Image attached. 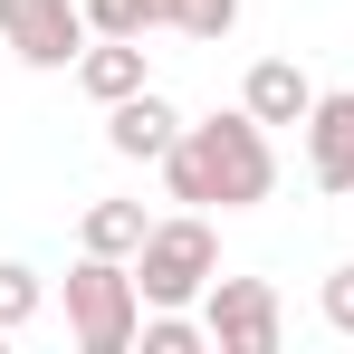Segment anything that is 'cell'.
<instances>
[{
  "label": "cell",
  "mask_w": 354,
  "mask_h": 354,
  "mask_svg": "<svg viewBox=\"0 0 354 354\" xmlns=\"http://www.w3.org/2000/svg\"><path fill=\"white\" fill-rule=\"evenodd\" d=\"M67 335H77V354H124L134 335H144V288H134V259L77 249V268H67Z\"/></svg>",
  "instance_id": "2"
},
{
  "label": "cell",
  "mask_w": 354,
  "mask_h": 354,
  "mask_svg": "<svg viewBox=\"0 0 354 354\" xmlns=\"http://www.w3.org/2000/svg\"><path fill=\"white\" fill-rule=\"evenodd\" d=\"M134 345H144V354H201V345H211V326H201L192 306H153Z\"/></svg>",
  "instance_id": "12"
},
{
  "label": "cell",
  "mask_w": 354,
  "mask_h": 354,
  "mask_svg": "<svg viewBox=\"0 0 354 354\" xmlns=\"http://www.w3.org/2000/svg\"><path fill=\"white\" fill-rule=\"evenodd\" d=\"M182 106L173 96H153V86H144V96H124V106H106V144H115L124 163H163V153H173L182 144Z\"/></svg>",
  "instance_id": "7"
},
{
  "label": "cell",
  "mask_w": 354,
  "mask_h": 354,
  "mask_svg": "<svg viewBox=\"0 0 354 354\" xmlns=\"http://www.w3.org/2000/svg\"><path fill=\"white\" fill-rule=\"evenodd\" d=\"M86 29L96 39H144V29H163V0H86Z\"/></svg>",
  "instance_id": "13"
},
{
  "label": "cell",
  "mask_w": 354,
  "mask_h": 354,
  "mask_svg": "<svg viewBox=\"0 0 354 354\" xmlns=\"http://www.w3.org/2000/svg\"><path fill=\"white\" fill-rule=\"evenodd\" d=\"M201 326H211L221 354H278L288 345V306H278L268 278H211L201 288Z\"/></svg>",
  "instance_id": "4"
},
{
  "label": "cell",
  "mask_w": 354,
  "mask_h": 354,
  "mask_svg": "<svg viewBox=\"0 0 354 354\" xmlns=\"http://www.w3.org/2000/svg\"><path fill=\"white\" fill-rule=\"evenodd\" d=\"M144 230H153L144 201H86V211H77V249H106V259H134Z\"/></svg>",
  "instance_id": "10"
},
{
  "label": "cell",
  "mask_w": 354,
  "mask_h": 354,
  "mask_svg": "<svg viewBox=\"0 0 354 354\" xmlns=\"http://www.w3.org/2000/svg\"><path fill=\"white\" fill-rule=\"evenodd\" d=\"M77 86H86L96 106H124V96H144V86H153V67H144V39H96V48L77 58Z\"/></svg>",
  "instance_id": "9"
},
{
  "label": "cell",
  "mask_w": 354,
  "mask_h": 354,
  "mask_svg": "<svg viewBox=\"0 0 354 354\" xmlns=\"http://www.w3.org/2000/svg\"><path fill=\"white\" fill-rule=\"evenodd\" d=\"M86 39H96L86 29V0H0V48L19 67H48L58 77V67L86 58Z\"/></svg>",
  "instance_id": "5"
},
{
  "label": "cell",
  "mask_w": 354,
  "mask_h": 354,
  "mask_svg": "<svg viewBox=\"0 0 354 354\" xmlns=\"http://www.w3.org/2000/svg\"><path fill=\"white\" fill-rule=\"evenodd\" d=\"M163 192H173L182 211H259V201L278 192V144H268V124L249 115V106L182 124V144L163 153Z\"/></svg>",
  "instance_id": "1"
},
{
  "label": "cell",
  "mask_w": 354,
  "mask_h": 354,
  "mask_svg": "<svg viewBox=\"0 0 354 354\" xmlns=\"http://www.w3.org/2000/svg\"><path fill=\"white\" fill-rule=\"evenodd\" d=\"M39 306H48V278H39L29 259H0V335L39 326Z\"/></svg>",
  "instance_id": "11"
},
{
  "label": "cell",
  "mask_w": 354,
  "mask_h": 354,
  "mask_svg": "<svg viewBox=\"0 0 354 354\" xmlns=\"http://www.w3.org/2000/svg\"><path fill=\"white\" fill-rule=\"evenodd\" d=\"M211 278H221V230H211L201 211H173V221L144 230V249H134V288H144V306H201Z\"/></svg>",
  "instance_id": "3"
},
{
  "label": "cell",
  "mask_w": 354,
  "mask_h": 354,
  "mask_svg": "<svg viewBox=\"0 0 354 354\" xmlns=\"http://www.w3.org/2000/svg\"><path fill=\"white\" fill-rule=\"evenodd\" d=\"M297 134H306V182L354 201V86H316V106H306Z\"/></svg>",
  "instance_id": "6"
},
{
  "label": "cell",
  "mask_w": 354,
  "mask_h": 354,
  "mask_svg": "<svg viewBox=\"0 0 354 354\" xmlns=\"http://www.w3.org/2000/svg\"><path fill=\"white\" fill-rule=\"evenodd\" d=\"M239 106H249L259 124H306V106H316V77H306L297 58H259L249 77H239Z\"/></svg>",
  "instance_id": "8"
},
{
  "label": "cell",
  "mask_w": 354,
  "mask_h": 354,
  "mask_svg": "<svg viewBox=\"0 0 354 354\" xmlns=\"http://www.w3.org/2000/svg\"><path fill=\"white\" fill-rule=\"evenodd\" d=\"M316 306H326V326H335V335H354V268H326Z\"/></svg>",
  "instance_id": "15"
},
{
  "label": "cell",
  "mask_w": 354,
  "mask_h": 354,
  "mask_svg": "<svg viewBox=\"0 0 354 354\" xmlns=\"http://www.w3.org/2000/svg\"><path fill=\"white\" fill-rule=\"evenodd\" d=\"M163 29H182V39H230L239 0H163Z\"/></svg>",
  "instance_id": "14"
}]
</instances>
